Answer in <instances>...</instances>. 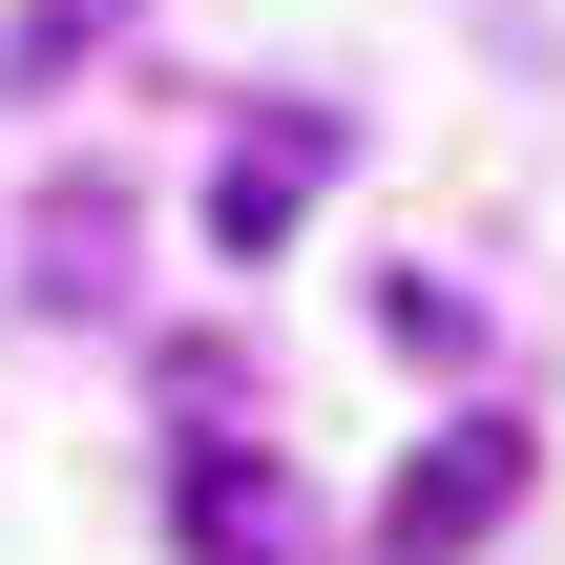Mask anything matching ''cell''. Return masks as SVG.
I'll return each instance as SVG.
<instances>
[{"label":"cell","instance_id":"1","mask_svg":"<svg viewBox=\"0 0 565 565\" xmlns=\"http://www.w3.org/2000/svg\"><path fill=\"white\" fill-rule=\"evenodd\" d=\"M503 503H524V419H440V440L377 482V565H461Z\"/></svg>","mask_w":565,"mask_h":565},{"label":"cell","instance_id":"2","mask_svg":"<svg viewBox=\"0 0 565 565\" xmlns=\"http://www.w3.org/2000/svg\"><path fill=\"white\" fill-rule=\"evenodd\" d=\"M335 189V126L315 105H273V126H231V168H210V252H294V210Z\"/></svg>","mask_w":565,"mask_h":565},{"label":"cell","instance_id":"3","mask_svg":"<svg viewBox=\"0 0 565 565\" xmlns=\"http://www.w3.org/2000/svg\"><path fill=\"white\" fill-rule=\"evenodd\" d=\"M189 565H294V482H273V440H189Z\"/></svg>","mask_w":565,"mask_h":565},{"label":"cell","instance_id":"4","mask_svg":"<svg viewBox=\"0 0 565 565\" xmlns=\"http://www.w3.org/2000/svg\"><path fill=\"white\" fill-rule=\"evenodd\" d=\"M126 21H147V0H0V84L42 105V84H84V63H105Z\"/></svg>","mask_w":565,"mask_h":565}]
</instances>
